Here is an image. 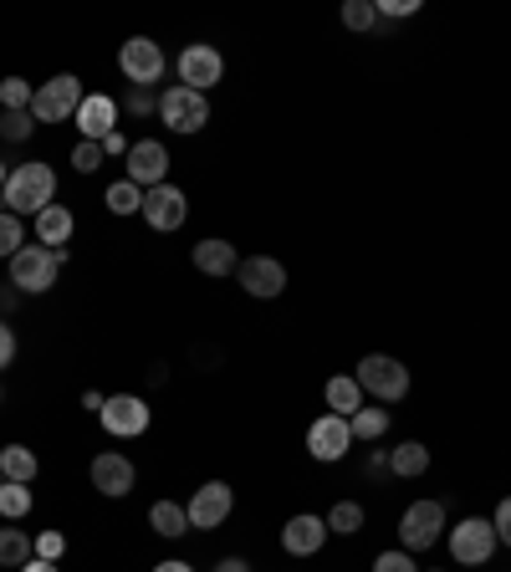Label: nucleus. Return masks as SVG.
<instances>
[{
  "instance_id": "1",
  "label": "nucleus",
  "mask_w": 511,
  "mask_h": 572,
  "mask_svg": "<svg viewBox=\"0 0 511 572\" xmlns=\"http://www.w3.org/2000/svg\"><path fill=\"white\" fill-rule=\"evenodd\" d=\"M6 210L11 215H41L46 205H56V174H52V164H41V159H31V164H21V169H11V179H6Z\"/></svg>"
},
{
  "instance_id": "2",
  "label": "nucleus",
  "mask_w": 511,
  "mask_h": 572,
  "mask_svg": "<svg viewBox=\"0 0 511 572\" xmlns=\"http://www.w3.org/2000/svg\"><path fill=\"white\" fill-rule=\"evenodd\" d=\"M358 388L364 394H374L378 404H394L409 394V368H404L399 358H389V353H368V358H358Z\"/></svg>"
},
{
  "instance_id": "3",
  "label": "nucleus",
  "mask_w": 511,
  "mask_h": 572,
  "mask_svg": "<svg viewBox=\"0 0 511 572\" xmlns=\"http://www.w3.org/2000/svg\"><path fill=\"white\" fill-rule=\"evenodd\" d=\"M82 97H87L82 93V82L72 77V72H62V77L36 87V97H31V118L36 123H67V118H77Z\"/></svg>"
},
{
  "instance_id": "4",
  "label": "nucleus",
  "mask_w": 511,
  "mask_h": 572,
  "mask_svg": "<svg viewBox=\"0 0 511 572\" xmlns=\"http://www.w3.org/2000/svg\"><path fill=\"white\" fill-rule=\"evenodd\" d=\"M56 271H62V261H56L46 246H21V251L11 256V287L15 292H27V297L52 292Z\"/></svg>"
},
{
  "instance_id": "5",
  "label": "nucleus",
  "mask_w": 511,
  "mask_h": 572,
  "mask_svg": "<svg viewBox=\"0 0 511 572\" xmlns=\"http://www.w3.org/2000/svg\"><path fill=\"white\" fill-rule=\"evenodd\" d=\"M450 558L460 568H481V562L497 558V527H491V517H466L460 527H450Z\"/></svg>"
},
{
  "instance_id": "6",
  "label": "nucleus",
  "mask_w": 511,
  "mask_h": 572,
  "mask_svg": "<svg viewBox=\"0 0 511 572\" xmlns=\"http://www.w3.org/2000/svg\"><path fill=\"white\" fill-rule=\"evenodd\" d=\"M118 67H123V77H128V87H154V82L164 77V67H169V56H164L159 41L134 37V41H123Z\"/></svg>"
},
{
  "instance_id": "7",
  "label": "nucleus",
  "mask_w": 511,
  "mask_h": 572,
  "mask_svg": "<svg viewBox=\"0 0 511 572\" xmlns=\"http://www.w3.org/2000/svg\"><path fill=\"white\" fill-rule=\"evenodd\" d=\"M159 118H164V128H175V134H200L205 123H210V103H205V93H195V87H169V93L159 97Z\"/></svg>"
},
{
  "instance_id": "8",
  "label": "nucleus",
  "mask_w": 511,
  "mask_h": 572,
  "mask_svg": "<svg viewBox=\"0 0 511 572\" xmlns=\"http://www.w3.org/2000/svg\"><path fill=\"white\" fill-rule=\"evenodd\" d=\"M440 532H445V506L440 501H415L399 517V547L404 552H425V547L440 542Z\"/></svg>"
},
{
  "instance_id": "9",
  "label": "nucleus",
  "mask_w": 511,
  "mask_h": 572,
  "mask_svg": "<svg viewBox=\"0 0 511 572\" xmlns=\"http://www.w3.org/2000/svg\"><path fill=\"white\" fill-rule=\"evenodd\" d=\"M185 511H189V527H195V532H216L220 521L236 511V491H230L226 480H205L200 491L189 496Z\"/></svg>"
},
{
  "instance_id": "10",
  "label": "nucleus",
  "mask_w": 511,
  "mask_h": 572,
  "mask_svg": "<svg viewBox=\"0 0 511 572\" xmlns=\"http://www.w3.org/2000/svg\"><path fill=\"white\" fill-rule=\"evenodd\" d=\"M220 77H226V56H220L216 46L195 41V46H185V52H179V87L210 93V87H216Z\"/></svg>"
},
{
  "instance_id": "11",
  "label": "nucleus",
  "mask_w": 511,
  "mask_h": 572,
  "mask_svg": "<svg viewBox=\"0 0 511 572\" xmlns=\"http://www.w3.org/2000/svg\"><path fill=\"white\" fill-rule=\"evenodd\" d=\"M128 174L123 179H134L138 189H154V185H164L169 179V148L159 144V138H138L134 148H128Z\"/></svg>"
},
{
  "instance_id": "12",
  "label": "nucleus",
  "mask_w": 511,
  "mask_h": 572,
  "mask_svg": "<svg viewBox=\"0 0 511 572\" xmlns=\"http://www.w3.org/2000/svg\"><path fill=\"white\" fill-rule=\"evenodd\" d=\"M97 419H103V429H108V435L134 439V435H144V429H148V419H154V414H148V404L138 399V394H108V404H103V414H97Z\"/></svg>"
},
{
  "instance_id": "13",
  "label": "nucleus",
  "mask_w": 511,
  "mask_h": 572,
  "mask_svg": "<svg viewBox=\"0 0 511 572\" xmlns=\"http://www.w3.org/2000/svg\"><path fill=\"white\" fill-rule=\"evenodd\" d=\"M236 281L246 287V297H255V302H271V297L286 292V267H282V261H271V256H251V261H241V267H236Z\"/></svg>"
},
{
  "instance_id": "14",
  "label": "nucleus",
  "mask_w": 511,
  "mask_h": 572,
  "mask_svg": "<svg viewBox=\"0 0 511 572\" xmlns=\"http://www.w3.org/2000/svg\"><path fill=\"white\" fill-rule=\"evenodd\" d=\"M134 486H138V470H134L128 455H118V450L93 455V491H103L108 501H118V496H134Z\"/></svg>"
},
{
  "instance_id": "15",
  "label": "nucleus",
  "mask_w": 511,
  "mask_h": 572,
  "mask_svg": "<svg viewBox=\"0 0 511 572\" xmlns=\"http://www.w3.org/2000/svg\"><path fill=\"white\" fill-rule=\"evenodd\" d=\"M348 445H353V429H348V419H343V414H323V419H312V429H307L312 460L333 466V460H343V455H348Z\"/></svg>"
},
{
  "instance_id": "16",
  "label": "nucleus",
  "mask_w": 511,
  "mask_h": 572,
  "mask_svg": "<svg viewBox=\"0 0 511 572\" xmlns=\"http://www.w3.org/2000/svg\"><path fill=\"white\" fill-rule=\"evenodd\" d=\"M185 215H189V200H185V189L179 185H154V189H144V220L154 230H179L185 226Z\"/></svg>"
},
{
  "instance_id": "17",
  "label": "nucleus",
  "mask_w": 511,
  "mask_h": 572,
  "mask_svg": "<svg viewBox=\"0 0 511 572\" xmlns=\"http://www.w3.org/2000/svg\"><path fill=\"white\" fill-rule=\"evenodd\" d=\"M82 128V138L87 144H103V138L118 128V103H113L108 93H93V97H82V107H77V118H72Z\"/></svg>"
},
{
  "instance_id": "18",
  "label": "nucleus",
  "mask_w": 511,
  "mask_h": 572,
  "mask_svg": "<svg viewBox=\"0 0 511 572\" xmlns=\"http://www.w3.org/2000/svg\"><path fill=\"white\" fill-rule=\"evenodd\" d=\"M327 521L323 517H312V511H302V517H292L282 527V547L292 552V558H312V552H323V542H327Z\"/></svg>"
},
{
  "instance_id": "19",
  "label": "nucleus",
  "mask_w": 511,
  "mask_h": 572,
  "mask_svg": "<svg viewBox=\"0 0 511 572\" xmlns=\"http://www.w3.org/2000/svg\"><path fill=\"white\" fill-rule=\"evenodd\" d=\"M195 267H200L205 277H230V271L241 267V256H236V246H230V240L210 236V240H200V246H195Z\"/></svg>"
},
{
  "instance_id": "20",
  "label": "nucleus",
  "mask_w": 511,
  "mask_h": 572,
  "mask_svg": "<svg viewBox=\"0 0 511 572\" xmlns=\"http://www.w3.org/2000/svg\"><path fill=\"white\" fill-rule=\"evenodd\" d=\"M72 230H77V220H72V210L67 205H46V210L36 215V236H41V246H67L72 240Z\"/></svg>"
},
{
  "instance_id": "21",
  "label": "nucleus",
  "mask_w": 511,
  "mask_h": 572,
  "mask_svg": "<svg viewBox=\"0 0 511 572\" xmlns=\"http://www.w3.org/2000/svg\"><path fill=\"white\" fill-rule=\"evenodd\" d=\"M36 470H41V460L27 450V445H6V450H0V476L15 480V486H31Z\"/></svg>"
},
{
  "instance_id": "22",
  "label": "nucleus",
  "mask_w": 511,
  "mask_h": 572,
  "mask_svg": "<svg viewBox=\"0 0 511 572\" xmlns=\"http://www.w3.org/2000/svg\"><path fill=\"white\" fill-rule=\"evenodd\" d=\"M36 558V537H27V532H15L11 521H6V532H0V568H27V562Z\"/></svg>"
},
{
  "instance_id": "23",
  "label": "nucleus",
  "mask_w": 511,
  "mask_h": 572,
  "mask_svg": "<svg viewBox=\"0 0 511 572\" xmlns=\"http://www.w3.org/2000/svg\"><path fill=\"white\" fill-rule=\"evenodd\" d=\"M327 409L343 414V419H353V414L364 409V388H358V378H327Z\"/></svg>"
},
{
  "instance_id": "24",
  "label": "nucleus",
  "mask_w": 511,
  "mask_h": 572,
  "mask_svg": "<svg viewBox=\"0 0 511 572\" xmlns=\"http://www.w3.org/2000/svg\"><path fill=\"white\" fill-rule=\"evenodd\" d=\"M389 470L394 476H404V480L425 476V470H430V450H425L419 439H404L399 450H389Z\"/></svg>"
},
{
  "instance_id": "25",
  "label": "nucleus",
  "mask_w": 511,
  "mask_h": 572,
  "mask_svg": "<svg viewBox=\"0 0 511 572\" xmlns=\"http://www.w3.org/2000/svg\"><path fill=\"white\" fill-rule=\"evenodd\" d=\"M148 527L159 537H185L189 532V511L179 501H154L148 506Z\"/></svg>"
},
{
  "instance_id": "26",
  "label": "nucleus",
  "mask_w": 511,
  "mask_h": 572,
  "mask_svg": "<svg viewBox=\"0 0 511 572\" xmlns=\"http://www.w3.org/2000/svg\"><path fill=\"white\" fill-rule=\"evenodd\" d=\"M323 521H327V532H337V537H358V532H364V506H358V501H337Z\"/></svg>"
},
{
  "instance_id": "27",
  "label": "nucleus",
  "mask_w": 511,
  "mask_h": 572,
  "mask_svg": "<svg viewBox=\"0 0 511 572\" xmlns=\"http://www.w3.org/2000/svg\"><path fill=\"white\" fill-rule=\"evenodd\" d=\"M103 205H108L113 215H144V189L134 185V179H118V185H108V195H103Z\"/></svg>"
},
{
  "instance_id": "28",
  "label": "nucleus",
  "mask_w": 511,
  "mask_h": 572,
  "mask_svg": "<svg viewBox=\"0 0 511 572\" xmlns=\"http://www.w3.org/2000/svg\"><path fill=\"white\" fill-rule=\"evenodd\" d=\"M348 429H353V439H374L378 445V439L389 435V409H358L348 419Z\"/></svg>"
},
{
  "instance_id": "29",
  "label": "nucleus",
  "mask_w": 511,
  "mask_h": 572,
  "mask_svg": "<svg viewBox=\"0 0 511 572\" xmlns=\"http://www.w3.org/2000/svg\"><path fill=\"white\" fill-rule=\"evenodd\" d=\"M31 134H36L31 107H11V113H0V138H6V144H27Z\"/></svg>"
},
{
  "instance_id": "30",
  "label": "nucleus",
  "mask_w": 511,
  "mask_h": 572,
  "mask_svg": "<svg viewBox=\"0 0 511 572\" xmlns=\"http://www.w3.org/2000/svg\"><path fill=\"white\" fill-rule=\"evenodd\" d=\"M27 511H31V491H27V486H15V480H6V486H0V517L21 521Z\"/></svg>"
},
{
  "instance_id": "31",
  "label": "nucleus",
  "mask_w": 511,
  "mask_h": 572,
  "mask_svg": "<svg viewBox=\"0 0 511 572\" xmlns=\"http://www.w3.org/2000/svg\"><path fill=\"white\" fill-rule=\"evenodd\" d=\"M343 27L348 31H374L378 27L374 0H348V6H343Z\"/></svg>"
},
{
  "instance_id": "32",
  "label": "nucleus",
  "mask_w": 511,
  "mask_h": 572,
  "mask_svg": "<svg viewBox=\"0 0 511 572\" xmlns=\"http://www.w3.org/2000/svg\"><path fill=\"white\" fill-rule=\"evenodd\" d=\"M31 97H36V87L21 77H6L0 82V113H11V107H31Z\"/></svg>"
},
{
  "instance_id": "33",
  "label": "nucleus",
  "mask_w": 511,
  "mask_h": 572,
  "mask_svg": "<svg viewBox=\"0 0 511 572\" xmlns=\"http://www.w3.org/2000/svg\"><path fill=\"white\" fill-rule=\"evenodd\" d=\"M21 246H27V236H21V220L6 210V215H0V261H11Z\"/></svg>"
},
{
  "instance_id": "34",
  "label": "nucleus",
  "mask_w": 511,
  "mask_h": 572,
  "mask_svg": "<svg viewBox=\"0 0 511 572\" xmlns=\"http://www.w3.org/2000/svg\"><path fill=\"white\" fill-rule=\"evenodd\" d=\"M103 159H108L103 144H87V138H82V144L72 148V169H77V174H97V169H103Z\"/></svg>"
},
{
  "instance_id": "35",
  "label": "nucleus",
  "mask_w": 511,
  "mask_h": 572,
  "mask_svg": "<svg viewBox=\"0 0 511 572\" xmlns=\"http://www.w3.org/2000/svg\"><path fill=\"white\" fill-rule=\"evenodd\" d=\"M118 107H128L134 118H148V113H159V97H154V87H128V97Z\"/></svg>"
},
{
  "instance_id": "36",
  "label": "nucleus",
  "mask_w": 511,
  "mask_h": 572,
  "mask_svg": "<svg viewBox=\"0 0 511 572\" xmlns=\"http://www.w3.org/2000/svg\"><path fill=\"white\" fill-rule=\"evenodd\" d=\"M374 572H419V562H415V552H378L374 558Z\"/></svg>"
},
{
  "instance_id": "37",
  "label": "nucleus",
  "mask_w": 511,
  "mask_h": 572,
  "mask_svg": "<svg viewBox=\"0 0 511 572\" xmlns=\"http://www.w3.org/2000/svg\"><path fill=\"white\" fill-rule=\"evenodd\" d=\"M62 552H67V537L62 532H36V558L41 562H56Z\"/></svg>"
},
{
  "instance_id": "38",
  "label": "nucleus",
  "mask_w": 511,
  "mask_h": 572,
  "mask_svg": "<svg viewBox=\"0 0 511 572\" xmlns=\"http://www.w3.org/2000/svg\"><path fill=\"white\" fill-rule=\"evenodd\" d=\"M491 527H497V542H501V547H511V496L497 506V517H491Z\"/></svg>"
},
{
  "instance_id": "39",
  "label": "nucleus",
  "mask_w": 511,
  "mask_h": 572,
  "mask_svg": "<svg viewBox=\"0 0 511 572\" xmlns=\"http://www.w3.org/2000/svg\"><path fill=\"white\" fill-rule=\"evenodd\" d=\"M15 363V333H11V322H0V373Z\"/></svg>"
},
{
  "instance_id": "40",
  "label": "nucleus",
  "mask_w": 511,
  "mask_h": 572,
  "mask_svg": "<svg viewBox=\"0 0 511 572\" xmlns=\"http://www.w3.org/2000/svg\"><path fill=\"white\" fill-rule=\"evenodd\" d=\"M374 11L378 15H415L419 0H374Z\"/></svg>"
},
{
  "instance_id": "41",
  "label": "nucleus",
  "mask_w": 511,
  "mask_h": 572,
  "mask_svg": "<svg viewBox=\"0 0 511 572\" xmlns=\"http://www.w3.org/2000/svg\"><path fill=\"white\" fill-rule=\"evenodd\" d=\"M128 148H134V144H128V138H123L118 128H113V134L103 138V154H113V159H128Z\"/></svg>"
},
{
  "instance_id": "42",
  "label": "nucleus",
  "mask_w": 511,
  "mask_h": 572,
  "mask_svg": "<svg viewBox=\"0 0 511 572\" xmlns=\"http://www.w3.org/2000/svg\"><path fill=\"white\" fill-rule=\"evenodd\" d=\"M103 404H108V394H97V388L82 394V409H87V414H103Z\"/></svg>"
},
{
  "instance_id": "43",
  "label": "nucleus",
  "mask_w": 511,
  "mask_h": 572,
  "mask_svg": "<svg viewBox=\"0 0 511 572\" xmlns=\"http://www.w3.org/2000/svg\"><path fill=\"white\" fill-rule=\"evenodd\" d=\"M216 572H255V568H251L246 558H220V562H216Z\"/></svg>"
},
{
  "instance_id": "44",
  "label": "nucleus",
  "mask_w": 511,
  "mask_h": 572,
  "mask_svg": "<svg viewBox=\"0 0 511 572\" xmlns=\"http://www.w3.org/2000/svg\"><path fill=\"white\" fill-rule=\"evenodd\" d=\"M21 572H56V562H41V558H31Z\"/></svg>"
},
{
  "instance_id": "45",
  "label": "nucleus",
  "mask_w": 511,
  "mask_h": 572,
  "mask_svg": "<svg viewBox=\"0 0 511 572\" xmlns=\"http://www.w3.org/2000/svg\"><path fill=\"white\" fill-rule=\"evenodd\" d=\"M154 572H195V568H189V562H159Z\"/></svg>"
},
{
  "instance_id": "46",
  "label": "nucleus",
  "mask_w": 511,
  "mask_h": 572,
  "mask_svg": "<svg viewBox=\"0 0 511 572\" xmlns=\"http://www.w3.org/2000/svg\"><path fill=\"white\" fill-rule=\"evenodd\" d=\"M15 297L21 292H0V312H15Z\"/></svg>"
},
{
  "instance_id": "47",
  "label": "nucleus",
  "mask_w": 511,
  "mask_h": 572,
  "mask_svg": "<svg viewBox=\"0 0 511 572\" xmlns=\"http://www.w3.org/2000/svg\"><path fill=\"white\" fill-rule=\"evenodd\" d=\"M6 179H11V174H6V164H0V189H6Z\"/></svg>"
},
{
  "instance_id": "48",
  "label": "nucleus",
  "mask_w": 511,
  "mask_h": 572,
  "mask_svg": "<svg viewBox=\"0 0 511 572\" xmlns=\"http://www.w3.org/2000/svg\"><path fill=\"white\" fill-rule=\"evenodd\" d=\"M0 486H6V476H0Z\"/></svg>"
},
{
  "instance_id": "49",
  "label": "nucleus",
  "mask_w": 511,
  "mask_h": 572,
  "mask_svg": "<svg viewBox=\"0 0 511 572\" xmlns=\"http://www.w3.org/2000/svg\"><path fill=\"white\" fill-rule=\"evenodd\" d=\"M430 572H440V568H430Z\"/></svg>"
}]
</instances>
